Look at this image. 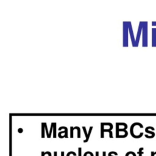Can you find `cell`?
Here are the masks:
<instances>
[{
    "mask_svg": "<svg viewBox=\"0 0 156 156\" xmlns=\"http://www.w3.org/2000/svg\"><path fill=\"white\" fill-rule=\"evenodd\" d=\"M143 46H147V22H144L143 27Z\"/></svg>",
    "mask_w": 156,
    "mask_h": 156,
    "instance_id": "obj_1",
    "label": "cell"
},
{
    "mask_svg": "<svg viewBox=\"0 0 156 156\" xmlns=\"http://www.w3.org/2000/svg\"><path fill=\"white\" fill-rule=\"evenodd\" d=\"M152 46L156 47V28L152 29Z\"/></svg>",
    "mask_w": 156,
    "mask_h": 156,
    "instance_id": "obj_2",
    "label": "cell"
},
{
    "mask_svg": "<svg viewBox=\"0 0 156 156\" xmlns=\"http://www.w3.org/2000/svg\"><path fill=\"white\" fill-rule=\"evenodd\" d=\"M82 128H83V130H84L85 135V137H86V139L84 140V143H87V142H88V141H89L90 135V134H91V130H92L93 127H90V128L89 132V133H88V134H87V131H86L85 128V127H82Z\"/></svg>",
    "mask_w": 156,
    "mask_h": 156,
    "instance_id": "obj_3",
    "label": "cell"
},
{
    "mask_svg": "<svg viewBox=\"0 0 156 156\" xmlns=\"http://www.w3.org/2000/svg\"><path fill=\"white\" fill-rule=\"evenodd\" d=\"M145 131L147 133L151 134V138H154V137H155V133H154V132L150 131V130H149V126H148V127H147V128L145 129Z\"/></svg>",
    "mask_w": 156,
    "mask_h": 156,
    "instance_id": "obj_4",
    "label": "cell"
},
{
    "mask_svg": "<svg viewBox=\"0 0 156 156\" xmlns=\"http://www.w3.org/2000/svg\"><path fill=\"white\" fill-rule=\"evenodd\" d=\"M101 138H104V123H101Z\"/></svg>",
    "mask_w": 156,
    "mask_h": 156,
    "instance_id": "obj_5",
    "label": "cell"
},
{
    "mask_svg": "<svg viewBox=\"0 0 156 156\" xmlns=\"http://www.w3.org/2000/svg\"><path fill=\"white\" fill-rule=\"evenodd\" d=\"M42 138H44L45 137V127H44L45 126V123H42Z\"/></svg>",
    "mask_w": 156,
    "mask_h": 156,
    "instance_id": "obj_6",
    "label": "cell"
},
{
    "mask_svg": "<svg viewBox=\"0 0 156 156\" xmlns=\"http://www.w3.org/2000/svg\"><path fill=\"white\" fill-rule=\"evenodd\" d=\"M137 154H138V156H142V155L144 154L143 147H140V148L139 149L138 151L137 152Z\"/></svg>",
    "mask_w": 156,
    "mask_h": 156,
    "instance_id": "obj_7",
    "label": "cell"
},
{
    "mask_svg": "<svg viewBox=\"0 0 156 156\" xmlns=\"http://www.w3.org/2000/svg\"><path fill=\"white\" fill-rule=\"evenodd\" d=\"M74 129H77V138H81V130L80 128L79 127H74Z\"/></svg>",
    "mask_w": 156,
    "mask_h": 156,
    "instance_id": "obj_8",
    "label": "cell"
},
{
    "mask_svg": "<svg viewBox=\"0 0 156 156\" xmlns=\"http://www.w3.org/2000/svg\"><path fill=\"white\" fill-rule=\"evenodd\" d=\"M125 156H136V154L133 151H129L127 152Z\"/></svg>",
    "mask_w": 156,
    "mask_h": 156,
    "instance_id": "obj_9",
    "label": "cell"
},
{
    "mask_svg": "<svg viewBox=\"0 0 156 156\" xmlns=\"http://www.w3.org/2000/svg\"><path fill=\"white\" fill-rule=\"evenodd\" d=\"M56 124L54 123V127H53V133H54V135H53V137L54 138H56Z\"/></svg>",
    "mask_w": 156,
    "mask_h": 156,
    "instance_id": "obj_10",
    "label": "cell"
},
{
    "mask_svg": "<svg viewBox=\"0 0 156 156\" xmlns=\"http://www.w3.org/2000/svg\"><path fill=\"white\" fill-rule=\"evenodd\" d=\"M84 156H94V155H93V154L91 152L87 151L85 152L84 154Z\"/></svg>",
    "mask_w": 156,
    "mask_h": 156,
    "instance_id": "obj_11",
    "label": "cell"
},
{
    "mask_svg": "<svg viewBox=\"0 0 156 156\" xmlns=\"http://www.w3.org/2000/svg\"><path fill=\"white\" fill-rule=\"evenodd\" d=\"M74 128L73 127H71L70 128V131H71V134H70V137L71 138H73V130H74Z\"/></svg>",
    "mask_w": 156,
    "mask_h": 156,
    "instance_id": "obj_12",
    "label": "cell"
},
{
    "mask_svg": "<svg viewBox=\"0 0 156 156\" xmlns=\"http://www.w3.org/2000/svg\"><path fill=\"white\" fill-rule=\"evenodd\" d=\"M78 156H82V148L81 147L78 148Z\"/></svg>",
    "mask_w": 156,
    "mask_h": 156,
    "instance_id": "obj_13",
    "label": "cell"
},
{
    "mask_svg": "<svg viewBox=\"0 0 156 156\" xmlns=\"http://www.w3.org/2000/svg\"><path fill=\"white\" fill-rule=\"evenodd\" d=\"M74 153H75V152H74V151H69L67 153V156H70V155H72V154H74Z\"/></svg>",
    "mask_w": 156,
    "mask_h": 156,
    "instance_id": "obj_14",
    "label": "cell"
},
{
    "mask_svg": "<svg viewBox=\"0 0 156 156\" xmlns=\"http://www.w3.org/2000/svg\"><path fill=\"white\" fill-rule=\"evenodd\" d=\"M46 154H48V156H51V152H49V151H46L45 152V155H46Z\"/></svg>",
    "mask_w": 156,
    "mask_h": 156,
    "instance_id": "obj_15",
    "label": "cell"
},
{
    "mask_svg": "<svg viewBox=\"0 0 156 156\" xmlns=\"http://www.w3.org/2000/svg\"><path fill=\"white\" fill-rule=\"evenodd\" d=\"M109 136H110V138H113L112 132H111V131L109 132Z\"/></svg>",
    "mask_w": 156,
    "mask_h": 156,
    "instance_id": "obj_16",
    "label": "cell"
},
{
    "mask_svg": "<svg viewBox=\"0 0 156 156\" xmlns=\"http://www.w3.org/2000/svg\"><path fill=\"white\" fill-rule=\"evenodd\" d=\"M113 153V151H111L108 154V156H114V155H112Z\"/></svg>",
    "mask_w": 156,
    "mask_h": 156,
    "instance_id": "obj_17",
    "label": "cell"
},
{
    "mask_svg": "<svg viewBox=\"0 0 156 156\" xmlns=\"http://www.w3.org/2000/svg\"><path fill=\"white\" fill-rule=\"evenodd\" d=\"M18 132H19V133H22V132H23V129H18Z\"/></svg>",
    "mask_w": 156,
    "mask_h": 156,
    "instance_id": "obj_18",
    "label": "cell"
},
{
    "mask_svg": "<svg viewBox=\"0 0 156 156\" xmlns=\"http://www.w3.org/2000/svg\"><path fill=\"white\" fill-rule=\"evenodd\" d=\"M156 154V151L155 152H154V151H152L151 152V156H154Z\"/></svg>",
    "mask_w": 156,
    "mask_h": 156,
    "instance_id": "obj_19",
    "label": "cell"
},
{
    "mask_svg": "<svg viewBox=\"0 0 156 156\" xmlns=\"http://www.w3.org/2000/svg\"><path fill=\"white\" fill-rule=\"evenodd\" d=\"M152 26H156V21H155V22H153V21H152Z\"/></svg>",
    "mask_w": 156,
    "mask_h": 156,
    "instance_id": "obj_20",
    "label": "cell"
},
{
    "mask_svg": "<svg viewBox=\"0 0 156 156\" xmlns=\"http://www.w3.org/2000/svg\"><path fill=\"white\" fill-rule=\"evenodd\" d=\"M103 156H106V152L103 151Z\"/></svg>",
    "mask_w": 156,
    "mask_h": 156,
    "instance_id": "obj_21",
    "label": "cell"
},
{
    "mask_svg": "<svg viewBox=\"0 0 156 156\" xmlns=\"http://www.w3.org/2000/svg\"><path fill=\"white\" fill-rule=\"evenodd\" d=\"M99 151H96V154H95V156H99Z\"/></svg>",
    "mask_w": 156,
    "mask_h": 156,
    "instance_id": "obj_22",
    "label": "cell"
},
{
    "mask_svg": "<svg viewBox=\"0 0 156 156\" xmlns=\"http://www.w3.org/2000/svg\"><path fill=\"white\" fill-rule=\"evenodd\" d=\"M54 156H57V151L54 152Z\"/></svg>",
    "mask_w": 156,
    "mask_h": 156,
    "instance_id": "obj_23",
    "label": "cell"
},
{
    "mask_svg": "<svg viewBox=\"0 0 156 156\" xmlns=\"http://www.w3.org/2000/svg\"><path fill=\"white\" fill-rule=\"evenodd\" d=\"M45 152H44L43 151L42 152V156H45Z\"/></svg>",
    "mask_w": 156,
    "mask_h": 156,
    "instance_id": "obj_24",
    "label": "cell"
},
{
    "mask_svg": "<svg viewBox=\"0 0 156 156\" xmlns=\"http://www.w3.org/2000/svg\"><path fill=\"white\" fill-rule=\"evenodd\" d=\"M61 156H64V151L61 152Z\"/></svg>",
    "mask_w": 156,
    "mask_h": 156,
    "instance_id": "obj_25",
    "label": "cell"
}]
</instances>
